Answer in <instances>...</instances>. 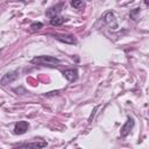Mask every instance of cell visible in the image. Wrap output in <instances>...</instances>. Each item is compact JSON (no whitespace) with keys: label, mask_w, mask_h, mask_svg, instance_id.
Returning a JSON list of instances; mask_svg holds the SVG:
<instances>
[{"label":"cell","mask_w":149,"mask_h":149,"mask_svg":"<svg viewBox=\"0 0 149 149\" xmlns=\"http://www.w3.org/2000/svg\"><path fill=\"white\" fill-rule=\"evenodd\" d=\"M33 64H37V65H43V66H56L57 64H59V59L54 57V56H36L31 59Z\"/></svg>","instance_id":"6da1fadb"},{"label":"cell","mask_w":149,"mask_h":149,"mask_svg":"<svg viewBox=\"0 0 149 149\" xmlns=\"http://www.w3.org/2000/svg\"><path fill=\"white\" fill-rule=\"evenodd\" d=\"M101 20L104 21V24H108L109 28H112V29H116L118 28V23H116L114 13H112V12L105 13V15L101 17Z\"/></svg>","instance_id":"7a4b0ae2"},{"label":"cell","mask_w":149,"mask_h":149,"mask_svg":"<svg viewBox=\"0 0 149 149\" xmlns=\"http://www.w3.org/2000/svg\"><path fill=\"white\" fill-rule=\"evenodd\" d=\"M19 77V71L14 70V71H10V72H7L2 76L1 80H0V84L1 85H7V84H10L13 83L14 80H16Z\"/></svg>","instance_id":"3957f363"},{"label":"cell","mask_w":149,"mask_h":149,"mask_svg":"<svg viewBox=\"0 0 149 149\" xmlns=\"http://www.w3.org/2000/svg\"><path fill=\"white\" fill-rule=\"evenodd\" d=\"M134 125H135L134 119L129 116V118L127 119V121L125 122V125L121 127V129H120V135H121L122 137H126V136H127V135L130 133V130L133 129Z\"/></svg>","instance_id":"277c9868"},{"label":"cell","mask_w":149,"mask_h":149,"mask_svg":"<svg viewBox=\"0 0 149 149\" xmlns=\"http://www.w3.org/2000/svg\"><path fill=\"white\" fill-rule=\"evenodd\" d=\"M28 128H29L28 121H24V120L19 121V122H16L15 126H14V134H16V135H22V134H24V133L28 130Z\"/></svg>","instance_id":"5b68a950"},{"label":"cell","mask_w":149,"mask_h":149,"mask_svg":"<svg viewBox=\"0 0 149 149\" xmlns=\"http://www.w3.org/2000/svg\"><path fill=\"white\" fill-rule=\"evenodd\" d=\"M55 38L63 43H68V44H74L77 42V40L73 35H56Z\"/></svg>","instance_id":"8992f818"},{"label":"cell","mask_w":149,"mask_h":149,"mask_svg":"<svg viewBox=\"0 0 149 149\" xmlns=\"http://www.w3.org/2000/svg\"><path fill=\"white\" fill-rule=\"evenodd\" d=\"M65 79H68L69 81H74L78 79V71L76 69H69V70H65L63 72Z\"/></svg>","instance_id":"52a82bcc"},{"label":"cell","mask_w":149,"mask_h":149,"mask_svg":"<svg viewBox=\"0 0 149 149\" xmlns=\"http://www.w3.org/2000/svg\"><path fill=\"white\" fill-rule=\"evenodd\" d=\"M62 7H63V5L62 3H58V5H56V6H52V7H50L47 12H45V15L48 16V17H52V16H55V15H59V13H61V10H62Z\"/></svg>","instance_id":"ba28073f"},{"label":"cell","mask_w":149,"mask_h":149,"mask_svg":"<svg viewBox=\"0 0 149 149\" xmlns=\"http://www.w3.org/2000/svg\"><path fill=\"white\" fill-rule=\"evenodd\" d=\"M47 146V142H27V143H20L16 147H35V148H43Z\"/></svg>","instance_id":"9c48e42d"},{"label":"cell","mask_w":149,"mask_h":149,"mask_svg":"<svg viewBox=\"0 0 149 149\" xmlns=\"http://www.w3.org/2000/svg\"><path fill=\"white\" fill-rule=\"evenodd\" d=\"M64 21H65V17H63L61 15H55L50 19V23L52 26H61V24L64 23Z\"/></svg>","instance_id":"30bf717a"},{"label":"cell","mask_w":149,"mask_h":149,"mask_svg":"<svg viewBox=\"0 0 149 149\" xmlns=\"http://www.w3.org/2000/svg\"><path fill=\"white\" fill-rule=\"evenodd\" d=\"M130 19H133L134 21H137V19H139V15H140V8L137 7V8H134L132 12H130Z\"/></svg>","instance_id":"8fae6325"},{"label":"cell","mask_w":149,"mask_h":149,"mask_svg":"<svg viewBox=\"0 0 149 149\" xmlns=\"http://www.w3.org/2000/svg\"><path fill=\"white\" fill-rule=\"evenodd\" d=\"M71 6L73 8H81V7H84V1L83 0H71Z\"/></svg>","instance_id":"7c38bea8"},{"label":"cell","mask_w":149,"mask_h":149,"mask_svg":"<svg viewBox=\"0 0 149 149\" xmlns=\"http://www.w3.org/2000/svg\"><path fill=\"white\" fill-rule=\"evenodd\" d=\"M42 27H43V23L42 22H34V23L30 24L31 30H40Z\"/></svg>","instance_id":"4fadbf2b"},{"label":"cell","mask_w":149,"mask_h":149,"mask_svg":"<svg viewBox=\"0 0 149 149\" xmlns=\"http://www.w3.org/2000/svg\"><path fill=\"white\" fill-rule=\"evenodd\" d=\"M19 91H21V92L26 93V90H24V88H22V87H20V88H14V92H19Z\"/></svg>","instance_id":"5bb4252c"},{"label":"cell","mask_w":149,"mask_h":149,"mask_svg":"<svg viewBox=\"0 0 149 149\" xmlns=\"http://www.w3.org/2000/svg\"><path fill=\"white\" fill-rule=\"evenodd\" d=\"M143 2H144V5H146V6H148V5H149V0H143Z\"/></svg>","instance_id":"9a60e30c"}]
</instances>
